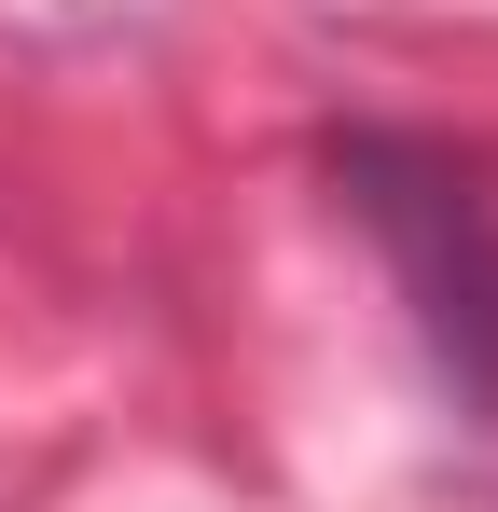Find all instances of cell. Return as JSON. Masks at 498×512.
<instances>
[{"label": "cell", "instance_id": "6da1fadb", "mask_svg": "<svg viewBox=\"0 0 498 512\" xmlns=\"http://www.w3.org/2000/svg\"><path fill=\"white\" fill-rule=\"evenodd\" d=\"M332 194L388 250L415 333H429V374L457 388V416L498 429V194H485V167L443 153V139H402V125H346L332 139Z\"/></svg>", "mask_w": 498, "mask_h": 512}]
</instances>
